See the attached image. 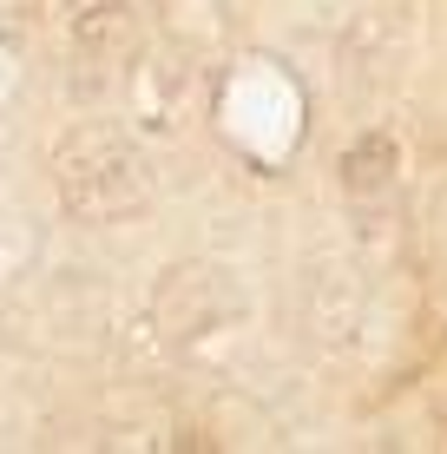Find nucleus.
Here are the masks:
<instances>
[{"label":"nucleus","mask_w":447,"mask_h":454,"mask_svg":"<svg viewBox=\"0 0 447 454\" xmlns=\"http://www.w3.org/2000/svg\"><path fill=\"white\" fill-rule=\"evenodd\" d=\"M53 192L80 224H119L151 205V165L112 125H80L53 145Z\"/></svg>","instance_id":"f257e3e1"},{"label":"nucleus","mask_w":447,"mask_h":454,"mask_svg":"<svg viewBox=\"0 0 447 454\" xmlns=\"http://www.w3.org/2000/svg\"><path fill=\"white\" fill-rule=\"evenodd\" d=\"M237 309H243L237 284H230L218 263H172L158 277V290H151V317H158V330L172 342H197V336L224 330Z\"/></svg>","instance_id":"f03ea898"},{"label":"nucleus","mask_w":447,"mask_h":454,"mask_svg":"<svg viewBox=\"0 0 447 454\" xmlns=\"http://www.w3.org/2000/svg\"><path fill=\"white\" fill-rule=\"evenodd\" d=\"M395 165H402V145L389 132H362L356 145L343 152V192L349 198H381L395 184Z\"/></svg>","instance_id":"20e7f679"},{"label":"nucleus","mask_w":447,"mask_h":454,"mask_svg":"<svg viewBox=\"0 0 447 454\" xmlns=\"http://www.w3.org/2000/svg\"><path fill=\"white\" fill-rule=\"evenodd\" d=\"M138 40H145V27H138L132 0H99V7H86L80 20H73V86L105 92L138 59Z\"/></svg>","instance_id":"7ed1b4c3"}]
</instances>
